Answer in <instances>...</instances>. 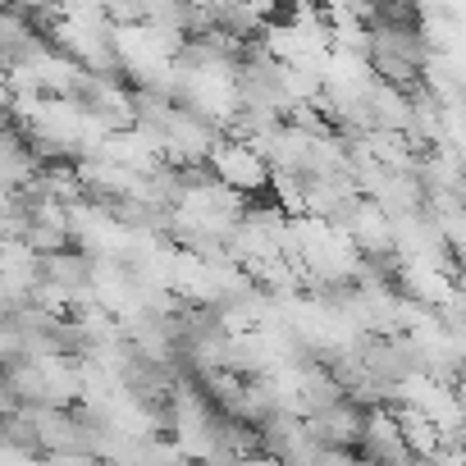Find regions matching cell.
Segmentation results:
<instances>
[{
  "label": "cell",
  "mask_w": 466,
  "mask_h": 466,
  "mask_svg": "<svg viewBox=\"0 0 466 466\" xmlns=\"http://www.w3.org/2000/svg\"><path fill=\"white\" fill-rule=\"evenodd\" d=\"M206 174H210L219 187L238 192V197H261V192L270 187V160H266L257 147L233 142V137H224V142L210 151Z\"/></svg>",
  "instance_id": "obj_1"
},
{
  "label": "cell",
  "mask_w": 466,
  "mask_h": 466,
  "mask_svg": "<svg viewBox=\"0 0 466 466\" xmlns=\"http://www.w3.org/2000/svg\"><path fill=\"white\" fill-rule=\"evenodd\" d=\"M452 398H457V407H461V416H466V370H461V380L452 384Z\"/></svg>",
  "instance_id": "obj_2"
}]
</instances>
